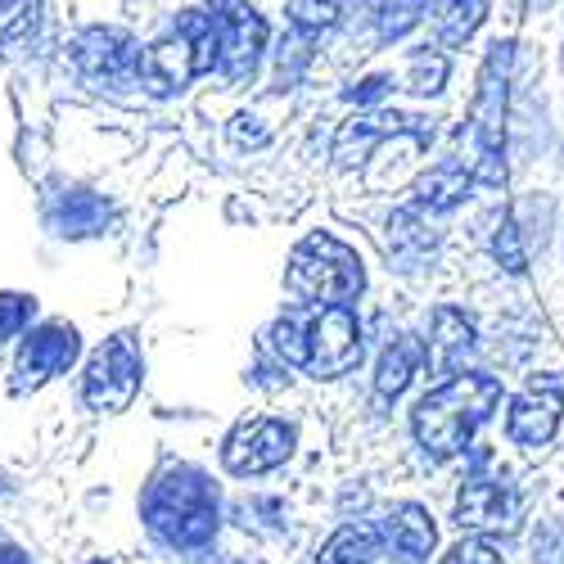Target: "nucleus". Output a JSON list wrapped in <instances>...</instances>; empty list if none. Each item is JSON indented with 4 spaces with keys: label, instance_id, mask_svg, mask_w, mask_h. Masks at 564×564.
Listing matches in <instances>:
<instances>
[{
    "label": "nucleus",
    "instance_id": "22",
    "mask_svg": "<svg viewBox=\"0 0 564 564\" xmlns=\"http://www.w3.org/2000/svg\"><path fill=\"white\" fill-rule=\"evenodd\" d=\"M271 348L290 366H303L307 361V316H280L271 325Z\"/></svg>",
    "mask_w": 564,
    "mask_h": 564
},
{
    "label": "nucleus",
    "instance_id": "16",
    "mask_svg": "<svg viewBox=\"0 0 564 564\" xmlns=\"http://www.w3.org/2000/svg\"><path fill=\"white\" fill-rule=\"evenodd\" d=\"M469 348H475V321H469L465 312H456V307H438L434 321H430V344H425L430 370L452 375L465 361Z\"/></svg>",
    "mask_w": 564,
    "mask_h": 564
},
{
    "label": "nucleus",
    "instance_id": "4",
    "mask_svg": "<svg viewBox=\"0 0 564 564\" xmlns=\"http://www.w3.org/2000/svg\"><path fill=\"white\" fill-rule=\"evenodd\" d=\"M510 59L514 45L497 41L484 73H479V96L475 113H469V145H475V176L479 185H501L506 181V105H510Z\"/></svg>",
    "mask_w": 564,
    "mask_h": 564
},
{
    "label": "nucleus",
    "instance_id": "23",
    "mask_svg": "<svg viewBox=\"0 0 564 564\" xmlns=\"http://www.w3.org/2000/svg\"><path fill=\"white\" fill-rule=\"evenodd\" d=\"M492 253H497V262H501L510 275H520V271L529 267L524 230H520V221H514V217H501V226H497V235H492Z\"/></svg>",
    "mask_w": 564,
    "mask_h": 564
},
{
    "label": "nucleus",
    "instance_id": "1",
    "mask_svg": "<svg viewBox=\"0 0 564 564\" xmlns=\"http://www.w3.org/2000/svg\"><path fill=\"white\" fill-rule=\"evenodd\" d=\"M497 402H501L497 375H484V370L447 375L434 393H425L415 402V415H411L415 443L425 447L434 460H447V456L465 452L469 438L488 425Z\"/></svg>",
    "mask_w": 564,
    "mask_h": 564
},
{
    "label": "nucleus",
    "instance_id": "11",
    "mask_svg": "<svg viewBox=\"0 0 564 564\" xmlns=\"http://www.w3.org/2000/svg\"><path fill=\"white\" fill-rule=\"evenodd\" d=\"M82 339L68 321H45L23 339L19 357H14V375H19V389H41L45 380L55 375H68V366L77 361Z\"/></svg>",
    "mask_w": 564,
    "mask_h": 564
},
{
    "label": "nucleus",
    "instance_id": "28",
    "mask_svg": "<svg viewBox=\"0 0 564 564\" xmlns=\"http://www.w3.org/2000/svg\"><path fill=\"white\" fill-rule=\"evenodd\" d=\"M438 564H501V551H497L492 542H484V538H465V542H456Z\"/></svg>",
    "mask_w": 564,
    "mask_h": 564
},
{
    "label": "nucleus",
    "instance_id": "27",
    "mask_svg": "<svg viewBox=\"0 0 564 564\" xmlns=\"http://www.w3.org/2000/svg\"><path fill=\"white\" fill-rule=\"evenodd\" d=\"M447 82V59L443 55H415L411 59V77H406V90H420V96H434Z\"/></svg>",
    "mask_w": 564,
    "mask_h": 564
},
{
    "label": "nucleus",
    "instance_id": "29",
    "mask_svg": "<svg viewBox=\"0 0 564 564\" xmlns=\"http://www.w3.org/2000/svg\"><path fill=\"white\" fill-rule=\"evenodd\" d=\"M389 90H393V77H389V73H370V77L352 82L344 96H348V105H375V100H384Z\"/></svg>",
    "mask_w": 564,
    "mask_h": 564
},
{
    "label": "nucleus",
    "instance_id": "17",
    "mask_svg": "<svg viewBox=\"0 0 564 564\" xmlns=\"http://www.w3.org/2000/svg\"><path fill=\"white\" fill-rule=\"evenodd\" d=\"M475 167L465 163H438L434 172H425L415 181V204L425 213H452L456 204L469 199V185H475Z\"/></svg>",
    "mask_w": 564,
    "mask_h": 564
},
{
    "label": "nucleus",
    "instance_id": "30",
    "mask_svg": "<svg viewBox=\"0 0 564 564\" xmlns=\"http://www.w3.org/2000/svg\"><path fill=\"white\" fill-rule=\"evenodd\" d=\"M0 564H32V560H28V551H23V546L0 542Z\"/></svg>",
    "mask_w": 564,
    "mask_h": 564
},
{
    "label": "nucleus",
    "instance_id": "25",
    "mask_svg": "<svg viewBox=\"0 0 564 564\" xmlns=\"http://www.w3.org/2000/svg\"><path fill=\"white\" fill-rule=\"evenodd\" d=\"M344 14V0H290V23L303 32H321Z\"/></svg>",
    "mask_w": 564,
    "mask_h": 564
},
{
    "label": "nucleus",
    "instance_id": "21",
    "mask_svg": "<svg viewBox=\"0 0 564 564\" xmlns=\"http://www.w3.org/2000/svg\"><path fill=\"white\" fill-rule=\"evenodd\" d=\"M41 28V0H0V45H23Z\"/></svg>",
    "mask_w": 564,
    "mask_h": 564
},
{
    "label": "nucleus",
    "instance_id": "10",
    "mask_svg": "<svg viewBox=\"0 0 564 564\" xmlns=\"http://www.w3.org/2000/svg\"><path fill=\"white\" fill-rule=\"evenodd\" d=\"M294 425H285V420H253V425H240L230 438H226V469L230 475H267V469L275 465H285L294 456Z\"/></svg>",
    "mask_w": 564,
    "mask_h": 564
},
{
    "label": "nucleus",
    "instance_id": "3",
    "mask_svg": "<svg viewBox=\"0 0 564 564\" xmlns=\"http://www.w3.org/2000/svg\"><path fill=\"white\" fill-rule=\"evenodd\" d=\"M217 68V23L208 10H185L176 19V28L154 41L145 59H140V82H145L154 96H172V90L191 86L199 73Z\"/></svg>",
    "mask_w": 564,
    "mask_h": 564
},
{
    "label": "nucleus",
    "instance_id": "15",
    "mask_svg": "<svg viewBox=\"0 0 564 564\" xmlns=\"http://www.w3.org/2000/svg\"><path fill=\"white\" fill-rule=\"evenodd\" d=\"M434 520H430V510L425 506H415V501H402L389 510V520H384V542L393 546V555L402 564H425L430 551H434Z\"/></svg>",
    "mask_w": 564,
    "mask_h": 564
},
{
    "label": "nucleus",
    "instance_id": "13",
    "mask_svg": "<svg viewBox=\"0 0 564 564\" xmlns=\"http://www.w3.org/2000/svg\"><path fill=\"white\" fill-rule=\"evenodd\" d=\"M564 411V384L560 380H533L506 411V434L520 447H546L560 430Z\"/></svg>",
    "mask_w": 564,
    "mask_h": 564
},
{
    "label": "nucleus",
    "instance_id": "18",
    "mask_svg": "<svg viewBox=\"0 0 564 564\" xmlns=\"http://www.w3.org/2000/svg\"><path fill=\"white\" fill-rule=\"evenodd\" d=\"M425 344H420L415 335H393L389 348L380 352V366H375V393L380 398H398L411 380H415V370L420 361H425Z\"/></svg>",
    "mask_w": 564,
    "mask_h": 564
},
{
    "label": "nucleus",
    "instance_id": "20",
    "mask_svg": "<svg viewBox=\"0 0 564 564\" xmlns=\"http://www.w3.org/2000/svg\"><path fill=\"white\" fill-rule=\"evenodd\" d=\"M488 14V0H438L434 19H438V41L443 45H465L469 36L479 32Z\"/></svg>",
    "mask_w": 564,
    "mask_h": 564
},
{
    "label": "nucleus",
    "instance_id": "7",
    "mask_svg": "<svg viewBox=\"0 0 564 564\" xmlns=\"http://www.w3.org/2000/svg\"><path fill=\"white\" fill-rule=\"evenodd\" d=\"M361 361V321L348 303H325L307 316V370L316 380H335Z\"/></svg>",
    "mask_w": 564,
    "mask_h": 564
},
{
    "label": "nucleus",
    "instance_id": "5",
    "mask_svg": "<svg viewBox=\"0 0 564 564\" xmlns=\"http://www.w3.org/2000/svg\"><path fill=\"white\" fill-rule=\"evenodd\" d=\"M290 290L303 303H352L366 290V267L357 258V249H348L335 235H307L290 258Z\"/></svg>",
    "mask_w": 564,
    "mask_h": 564
},
{
    "label": "nucleus",
    "instance_id": "9",
    "mask_svg": "<svg viewBox=\"0 0 564 564\" xmlns=\"http://www.w3.org/2000/svg\"><path fill=\"white\" fill-rule=\"evenodd\" d=\"M140 59L145 51L118 28H90L73 41V64L86 82L96 86H127L140 77Z\"/></svg>",
    "mask_w": 564,
    "mask_h": 564
},
{
    "label": "nucleus",
    "instance_id": "8",
    "mask_svg": "<svg viewBox=\"0 0 564 564\" xmlns=\"http://www.w3.org/2000/svg\"><path fill=\"white\" fill-rule=\"evenodd\" d=\"M140 380H145L140 348L131 344V335H118L90 357V366L82 375V398L96 411H127L140 393Z\"/></svg>",
    "mask_w": 564,
    "mask_h": 564
},
{
    "label": "nucleus",
    "instance_id": "14",
    "mask_svg": "<svg viewBox=\"0 0 564 564\" xmlns=\"http://www.w3.org/2000/svg\"><path fill=\"white\" fill-rule=\"evenodd\" d=\"M510 514H514V488L506 479H492V475H475L456 497V524L460 529H475V533L506 529Z\"/></svg>",
    "mask_w": 564,
    "mask_h": 564
},
{
    "label": "nucleus",
    "instance_id": "2",
    "mask_svg": "<svg viewBox=\"0 0 564 564\" xmlns=\"http://www.w3.org/2000/svg\"><path fill=\"white\" fill-rule=\"evenodd\" d=\"M140 520L167 546H181V551L208 546L217 538V520H221L217 488L195 465H172L145 488V497H140Z\"/></svg>",
    "mask_w": 564,
    "mask_h": 564
},
{
    "label": "nucleus",
    "instance_id": "31",
    "mask_svg": "<svg viewBox=\"0 0 564 564\" xmlns=\"http://www.w3.org/2000/svg\"><path fill=\"white\" fill-rule=\"evenodd\" d=\"M90 564H105V560H90Z\"/></svg>",
    "mask_w": 564,
    "mask_h": 564
},
{
    "label": "nucleus",
    "instance_id": "24",
    "mask_svg": "<svg viewBox=\"0 0 564 564\" xmlns=\"http://www.w3.org/2000/svg\"><path fill=\"white\" fill-rule=\"evenodd\" d=\"M425 10H430V0H384V6H380V36L384 41L406 36Z\"/></svg>",
    "mask_w": 564,
    "mask_h": 564
},
{
    "label": "nucleus",
    "instance_id": "19",
    "mask_svg": "<svg viewBox=\"0 0 564 564\" xmlns=\"http://www.w3.org/2000/svg\"><path fill=\"white\" fill-rule=\"evenodd\" d=\"M380 551H384V529L344 524L339 533H330V542L316 551V564H375Z\"/></svg>",
    "mask_w": 564,
    "mask_h": 564
},
{
    "label": "nucleus",
    "instance_id": "26",
    "mask_svg": "<svg viewBox=\"0 0 564 564\" xmlns=\"http://www.w3.org/2000/svg\"><path fill=\"white\" fill-rule=\"evenodd\" d=\"M32 312H36V299H28V294H0V344L23 335Z\"/></svg>",
    "mask_w": 564,
    "mask_h": 564
},
{
    "label": "nucleus",
    "instance_id": "6",
    "mask_svg": "<svg viewBox=\"0 0 564 564\" xmlns=\"http://www.w3.org/2000/svg\"><path fill=\"white\" fill-rule=\"evenodd\" d=\"M208 14L217 23V73L226 82H249L267 51V23L245 0H208Z\"/></svg>",
    "mask_w": 564,
    "mask_h": 564
},
{
    "label": "nucleus",
    "instance_id": "32",
    "mask_svg": "<svg viewBox=\"0 0 564 564\" xmlns=\"http://www.w3.org/2000/svg\"><path fill=\"white\" fill-rule=\"evenodd\" d=\"M253 564H258V560H253Z\"/></svg>",
    "mask_w": 564,
    "mask_h": 564
},
{
    "label": "nucleus",
    "instance_id": "12",
    "mask_svg": "<svg viewBox=\"0 0 564 564\" xmlns=\"http://www.w3.org/2000/svg\"><path fill=\"white\" fill-rule=\"evenodd\" d=\"M389 135H415V140H430L434 127L425 118H415V113H389V109H375V113H357L339 127L335 135V163L339 167H357L366 163V154L380 145V140Z\"/></svg>",
    "mask_w": 564,
    "mask_h": 564
}]
</instances>
